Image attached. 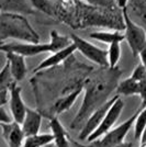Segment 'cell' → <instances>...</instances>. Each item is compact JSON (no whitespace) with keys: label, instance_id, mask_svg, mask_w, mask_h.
<instances>
[{"label":"cell","instance_id":"6da1fadb","mask_svg":"<svg viewBox=\"0 0 146 147\" xmlns=\"http://www.w3.org/2000/svg\"><path fill=\"white\" fill-rule=\"evenodd\" d=\"M120 76L121 70L118 67H108L101 68L86 80L82 85V90H85L84 100L78 113L70 123V129L82 127L90 114L109 100L111 92L116 91Z\"/></svg>","mask_w":146,"mask_h":147},{"label":"cell","instance_id":"7a4b0ae2","mask_svg":"<svg viewBox=\"0 0 146 147\" xmlns=\"http://www.w3.org/2000/svg\"><path fill=\"white\" fill-rule=\"evenodd\" d=\"M9 38L16 42L40 43V35L24 16L0 12V42L6 43Z\"/></svg>","mask_w":146,"mask_h":147},{"label":"cell","instance_id":"3957f363","mask_svg":"<svg viewBox=\"0 0 146 147\" xmlns=\"http://www.w3.org/2000/svg\"><path fill=\"white\" fill-rule=\"evenodd\" d=\"M81 5L77 7L76 22L81 23V26L88 25H100L114 28L116 31H121L120 28L124 29L122 13L118 16L113 8H100L86 5L85 2H80Z\"/></svg>","mask_w":146,"mask_h":147},{"label":"cell","instance_id":"277c9868","mask_svg":"<svg viewBox=\"0 0 146 147\" xmlns=\"http://www.w3.org/2000/svg\"><path fill=\"white\" fill-rule=\"evenodd\" d=\"M122 18H123V23H124L123 33H124L125 41L133 56L136 57L141 52V49L146 44V31L140 24L134 22L132 18L130 17L126 9L122 10Z\"/></svg>","mask_w":146,"mask_h":147},{"label":"cell","instance_id":"5b68a950","mask_svg":"<svg viewBox=\"0 0 146 147\" xmlns=\"http://www.w3.org/2000/svg\"><path fill=\"white\" fill-rule=\"evenodd\" d=\"M72 42L76 46V51H78L82 56H85L87 59L97 64L101 68H108V53L107 49L99 47L97 45H93L89 41L80 37L77 34H70Z\"/></svg>","mask_w":146,"mask_h":147},{"label":"cell","instance_id":"8992f818","mask_svg":"<svg viewBox=\"0 0 146 147\" xmlns=\"http://www.w3.org/2000/svg\"><path fill=\"white\" fill-rule=\"evenodd\" d=\"M3 53H16L23 57H33L43 53H54L49 43H24V42H9L1 47Z\"/></svg>","mask_w":146,"mask_h":147},{"label":"cell","instance_id":"52a82bcc","mask_svg":"<svg viewBox=\"0 0 146 147\" xmlns=\"http://www.w3.org/2000/svg\"><path fill=\"white\" fill-rule=\"evenodd\" d=\"M137 113H139V111H136L133 115L128 120H126L125 122H123L120 125L111 129L107 134H104L101 137V140L95 142V144L98 147H116L123 144L124 138L128 135V131L133 127L134 121L137 117Z\"/></svg>","mask_w":146,"mask_h":147},{"label":"cell","instance_id":"ba28073f","mask_svg":"<svg viewBox=\"0 0 146 147\" xmlns=\"http://www.w3.org/2000/svg\"><path fill=\"white\" fill-rule=\"evenodd\" d=\"M123 108H124V102L118 96L116 99L114 100L113 104L111 105V108L108 110L105 117H103V120H102V122L100 124V126L87 138V141L89 142V143L96 142L98 138H101L104 134H107L111 129H113V126H114V124L116 123V121L119 120V117H121Z\"/></svg>","mask_w":146,"mask_h":147},{"label":"cell","instance_id":"9c48e42d","mask_svg":"<svg viewBox=\"0 0 146 147\" xmlns=\"http://www.w3.org/2000/svg\"><path fill=\"white\" fill-rule=\"evenodd\" d=\"M22 88L18 82L13 81L9 89V108L11 112L12 121L18 124H22L26 113V105L22 99Z\"/></svg>","mask_w":146,"mask_h":147},{"label":"cell","instance_id":"30bf717a","mask_svg":"<svg viewBox=\"0 0 146 147\" xmlns=\"http://www.w3.org/2000/svg\"><path fill=\"white\" fill-rule=\"evenodd\" d=\"M118 96H114L113 98L109 99L103 105H101L100 108H98L97 110L95 111L93 113L90 114V117L87 119V121H86L85 125L81 127L80 129V133L78 135V137H79L80 141H85L87 140L90 135L96 131V129L100 126V124L102 122V120H103V117H105V114H107V112L109 110L110 108H111V105L113 104L114 102V100L116 99Z\"/></svg>","mask_w":146,"mask_h":147},{"label":"cell","instance_id":"8fae6325","mask_svg":"<svg viewBox=\"0 0 146 147\" xmlns=\"http://www.w3.org/2000/svg\"><path fill=\"white\" fill-rule=\"evenodd\" d=\"M76 52V46L72 44L69 45L66 49H63L61 51H57V52H54V53H51L49 56H47L44 61H42L36 67L33 69V73L36 74L41 70H44V69H49V68L55 67L57 65H59L62 63L66 61L69 56H72Z\"/></svg>","mask_w":146,"mask_h":147},{"label":"cell","instance_id":"7c38bea8","mask_svg":"<svg viewBox=\"0 0 146 147\" xmlns=\"http://www.w3.org/2000/svg\"><path fill=\"white\" fill-rule=\"evenodd\" d=\"M0 126H1L2 137L8 147H23L25 136L20 124L12 121L8 124H0Z\"/></svg>","mask_w":146,"mask_h":147},{"label":"cell","instance_id":"4fadbf2b","mask_svg":"<svg viewBox=\"0 0 146 147\" xmlns=\"http://www.w3.org/2000/svg\"><path fill=\"white\" fill-rule=\"evenodd\" d=\"M81 92H82V86L77 87L76 89L72 90L68 94H65V96L57 99L51 108V112H52V117H57L59 114L69 110L75 104L76 100L81 94Z\"/></svg>","mask_w":146,"mask_h":147},{"label":"cell","instance_id":"5bb4252c","mask_svg":"<svg viewBox=\"0 0 146 147\" xmlns=\"http://www.w3.org/2000/svg\"><path fill=\"white\" fill-rule=\"evenodd\" d=\"M7 63L9 65L11 77L16 82H20L25 78L28 68L25 63V57L16 53H5Z\"/></svg>","mask_w":146,"mask_h":147},{"label":"cell","instance_id":"9a60e30c","mask_svg":"<svg viewBox=\"0 0 146 147\" xmlns=\"http://www.w3.org/2000/svg\"><path fill=\"white\" fill-rule=\"evenodd\" d=\"M41 125H42V114H41V112L28 108L24 120L21 124V129H22V132H23L25 137L39 134Z\"/></svg>","mask_w":146,"mask_h":147},{"label":"cell","instance_id":"2e32d148","mask_svg":"<svg viewBox=\"0 0 146 147\" xmlns=\"http://www.w3.org/2000/svg\"><path fill=\"white\" fill-rule=\"evenodd\" d=\"M0 12L30 14L34 13L33 7L28 0H0Z\"/></svg>","mask_w":146,"mask_h":147},{"label":"cell","instance_id":"e0dca14e","mask_svg":"<svg viewBox=\"0 0 146 147\" xmlns=\"http://www.w3.org/2000/svg\"><path fill=\"white\" fill-rule=\"evenodd\" d=\"M49 129L54 136V143L56 147H69V137L66 129L62 125L59 120L57 117L49 119Z\"/></svg>","mask_w":146,"mask_h":147},{"label":"cell","instance_id":"ac0fdd59","mask_svg":"<svg viewBox=\"0 0 146 147\" xmlns=\"http://www.w3.org/2000/svg\"><path fill=\"white\" fill-rule=\"evenodd\" d=\"M14 80L11 77L9 65L6 61L5 66L0 70V107H3L8 102L9 89Z\"/></svg>","mask_w":146,"mask_h":147},{"label":"cell","instance_id":"d6986e66","mask_svg":"<svg viewBox=\"0 0 146 147\" xmlns=\"http://www.w3.org/2000/svg\"><path fill=\"white\" fill-rule=\"evenodd\" d=\"M89 37H91L93 40H96L98 42H101L104 44L112 43H122L125 37H124V33L122 31H96L89 34Z\"/></svg>","mask_w":146,"mask_h":147},{"label":"cell","instance_id":"ffe728a7","mask_svg":"<svg viewBox=\"0 0 146 147\" xmlns=\"http://www.w3.org/2000/svg\"><path fill=\"white\" fill-rule=\"evenodd\" d=\"M116 96H125V97H131V96H139L140 94V84L139 81L134 80L133 78L128 77L122 81H119L118 86L116 88Z\"/></svg>","mask_w":146,"mask_h":147},{"label":"cell","instance_id":"44dd1931","mask_svg":"<svg viewBox=\"0 0 146 147\" xmlns=\"http://www.w3.org/2000/svg\"><path fill=\"white\" fill-rule=\"evenodd\" d=\"M54 143V136L51 133L36 134L33 136L25 137L23 142V147H46Z\"/></svg>","mask_w":146,"mask_h":147},{"label":"cell","instance_id":"7402d4cb","mask_svg":"<svg viewBox=\"0 0 146 147\" xmlns=\"http://www.w3.org/2000/svg\"><path fill=\"white\" fill-rule=\"evenodd\" d=\"M49 44L53 49V52H57L63 49H66L69 45H72V38L70 36H66V35H62L56 31H52L49 34Z\"/></svg>","mask_w":146,"mask_h":147},{"label":"cell","instance_id":"603a6c76","mask_svg":"<svg viewBox=\"0 0 146 147\" xmlns=\"http://www.w3.org/2000/svg\"><path fill=\"white\" fill-rule=\"evenodd\" d=\"M109 68H116L121 59V43H112L107 49Z\"/></svg>","mask_w":146,"mask_h":147},{"label":"cell","instance_id":"cb8c5ba5","mask_svg":"<svg viewBox=\"0 0 146 147\" xmlns=\"http://www.w3.org/2000/svg\"><path fill=\"white\" fill-rule=\"evenodd\" d=\"M139 113L137 117L135 119L133 124V129H134V138L136 141H140L141 136L144 129L146 127V108L144 109H139Z\"/></svg>","mask_w":146,"mask_h":147},{"label":"cell","instance_id":"d4e9b609","mask_svg":"<svg viewBox=\"0 0 146 147\" xmlns=\"http://www.w3.org/2000/svg\"><path fill=\"white\" fill-rule=\"evenodd\" d=\"M30 2V5L33 7V9H37V10H41L44 13H47V14H53V10H52V7L49 3L47 0H28Z\"/></svg>","mask_w":146,"mask_h":147},{"label":"cell","instance_id":"484cf974","mask_svg":"<svg viewBox=\"0 0 146 147\" xmlns=\"http://www.w3.org/2000/svg\"><path fill=\"white\" fill-rule=\"evenodd\" d=\"M86 5L100 8H112L113 0H82Z\"/></svg>","mask_w":146,"mask_h":147},{"label":"cell","instance_id":"4316f807","mask_svg":"<svg viewBox=\"0 0 146 147\" xmlns=\"http://www.w3.org/2000/svg\"><path fill=\"white\" fill-rule=\"evenodd\" d=\"M139 84H140V94L139 96L142 100L140 109H144V108H146V78L139 81Z\"/></svg>","mask_w":146,"mask_h":147},{"label":"cell","instance_id":"83f0119b","mask_svg":"<svg viewBox=\"0 0 146 147\" xmlns=\"http://www.w3.org/2000/svg\"><path fill=\"white\" fill-rule=\"evenodd\" d=\"M12 122V117L8 114L3 107H0V124H8Z\"/></svg>","mask_w":146,"mask_h":147},{"label":"cell","instance_id":"f1b7e54d","mask_svg":"<svg viewBox=\"0 0 146 147\" xmlns=\"http://www.w3.org/2000/svg\"><path fill=\"white\" fill-rule=\"evenodd\" d=\"M139 57H140V59H141V64L145 67L146 69V44H145V46L143 47V49H141V52L139 53Z\"/></svg>","mask_w":146,"mask_h":147},{"label":"cell","instance_id":"f546056e","mask_svg":"<svg viewBox=\"0 0 146 147\" xmlns=\"http://www.w3.org/2000/svg\"><path fill=\"white\" fill-rule=\"evenodd\" d=\"M128 0H116V7L119 8V9H126V6H128Z\"/></svg>","mask_w":146,"mask_h":147},{"label":"cell","instance_id":"4dcf8cb0","mask_svg":"<svg viewBox=\"0 0 146 147\" xmlns=\"http://www.w3.org/2000/svg\"><path fill=\"white\" fill-rule=\"evenodd\" d=\"M140 143H146V127L144 129L143 133H142V136L140 138Z\"/></svg>","mask_w":146,"mask_h":147},{"label":"cell","instance_id":"1f68e13d","mask_svg":"<svg viewBox=\"0 0 146 147\" xmlns=\"http://www.w3.org/2000/svg\"><path fill=\"white\" fill-rule=\"evenodd\" d=\"M116 147H133V143H131V142H124L123 144Z\"/></svg>","mask_w":146,"mask_h":147},{"label":"cell","instance_id":"d6a6232c","mask_svg":"<svg viewBox=\"0 0 146 147\" xmlns=\"http://www.w3.org/2000/svg\"><path fill=\"white\" fill-rule=\"evenodd\" d=\"M140 147H146V143H140Z\"/></svg>","mask_w":146,"mask_h":147},{"label":"cell","instance_id":"836d02e7","mask_svg":"<svg viewBox=\"0 0 146 147\" xmlns=\"http://www.w3.org/2000/svg\"><path fill=\"white\" fill-rule=\"evenodd\" d=\"M3 44H5V42H0V52H1V47H2Z\"/></svg>","mask_w":146,"mask_h":147},{"label":"cell","instance_id":"e575fe53","mask_svg":"<svg viewBox=\"0 0 146 147\" xmlns=\"http://www.w3.org/2000/svg\"><path fill=\"white\" fill-rule=\"evenodd\" d=\"M81 147H84V146H81ZM85 147H98V146L93 143V145H91V146H85Z\"/></svg>","mask_w":146,"mask_h":147},{"label":"cell","instance_id":"d590c367","mask_svg":"<svg viewBox=\"0 0 146 147\" xmlns=\"http://www.w3.org/2000/svg\"><path fill=\"white\" fill-rule=\"evenodd\" d=\"M46 147H53V146H49H49H46Z\"/></svg>","mask_w":146,"mask_h":147}]
</instances>
